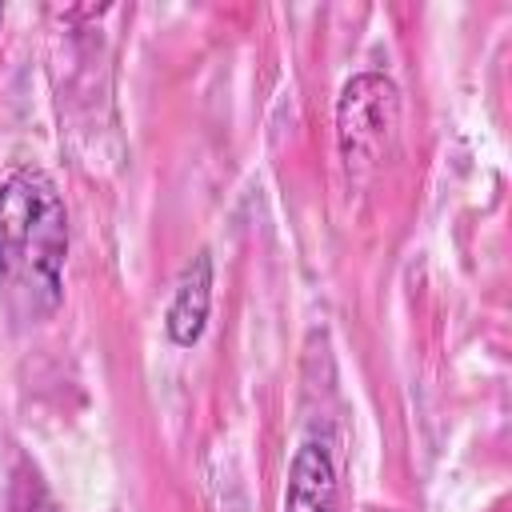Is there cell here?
<instances>
[{"label": "cell", "instance_id": "6da1fadb", "mask_svg": "<svg viewBox=\"0 0 512 512\" xmlns=\"http://www.w3.org/2000/svg\"><path fill=\"white\" fill-rule=\"evenodd\" d=\"M68 208L44 168H16L0 184V308L40 324L60 308Z\"/></svg>", "mask_w": 512, "mask_h": 512}, {"label": "cell", "instance_id": "7a4b0ae2", "mask_svg": "<svg viewBox=\"0 0 512 512\" xmlns=\"http://www.w3.org/2000/svg\"><path fill=\"white\" fill-rule=\"evenodd\" d=\"M400 124V92L384 72H360L344 84L336 104V140L348 168L380 164L392 132Z\"/></svg>", "mask_w": 512, "mask_h": 512}, {"label": "cell", "instance_id": "3957f363", "mask_svg": "<svg viewBox=\"0 0 512 512\" xmlns=\"http://www.w3.org/2000/svg\"><path fill=\"white\" fill-rule=\"evenodd\" d=\"M284 512H336V468L320 440H304L288 468Z\"/></svg>", "mask_w": 512, "mask_h": 512}, {"label": "cell", "instance_id": "277c9868", "mask_svg": "<svg viewBox=\"0 0 512 512\" xmlns=\"http://www.w3.org/2000/svg\"><path fill=\"white\" fill-rule=\"evenodd\" d=\"M208 308H212V256L200 252L180 284H176V296L168 304V316H164V328L172 336V344L180 348H192L200 336H204V324H208Z\"/></svg>", "mask_w": 512, "mask_h": 512}]
</instances>
